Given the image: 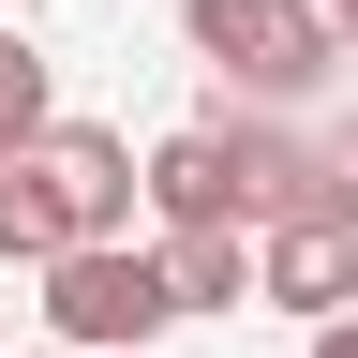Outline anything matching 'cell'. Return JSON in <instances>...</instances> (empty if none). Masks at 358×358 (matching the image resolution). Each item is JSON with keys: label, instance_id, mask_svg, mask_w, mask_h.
<instances>
[{"label": "cell", "instance_id": "obj_9", "mask_svg": "<svg viewBox=\"0 0 358 358\" xmlns=\"http://www.w3.org/2000/svg\"><path fill=\"white\" fill-rule=\"evenodd\" d=\"M313 209H329V224H358V120L329 134V194H313Z\"/></svg>", "mask_w": 358, "mask_h": 358}, {"label": "cell", "instance_id": "obj_12", "mask_svg": "<svg viewBox=\"0 0 358 358\" xmlns=\"http://www.w3.org/2000/svg\"><path fill=\"white\" fill-rule=\"evenodd\" d=\"M60 358H75V343H60Z\"/></svg>", "mask_w": 358, "mask_h": 358}, {"label": "cell", "instance_id": "obj_8", "mask_svg": "<svg viewBox=\"0 0 358 358\" xmlns=\"http://www.w3.org/2000/svg\"><path fill=\"white\" fill-rule=\"evenodd\" d=\"M45 134H60V75H45V45L0 30V164H30Z\"/></svg>", "mask_w": 358, "mask_h": 358}, {"label": "cell", "instance_id": "obj_4", "mask_svg": "<svg viewBox=\"0 0 358 358\" xmlns=\"http://www.w3.org/2000/svg\"><path fill=\"white\" fill-rule=\"evenodd\" d=\"M254 268H268V313H299V329L358 313V224H329V209L268 224V239H254Z\"/></svg>", "mask_w": 358, "mask_h": 358}, {"label": "cell", "instance_id": "obj_10", "mask_svg": "<svg viewBox=\"0 0 358 358\" xmlns=\"http://www.w3.org/2000/svg\"><path fill=\"white\" fill-rule=\"evenodd\" d=\"M299 358H358V313H329V329H313V343H299Z\"/></svg>", "mask_w": 358, "mask_h": 358}, {"label": "cell", "instance_id": "obj_2", "mask_svg": "<svg viewBox=\"0 0 358 358\" xmlns=\"http://www.w3.org/2000/svg\"><path fill=\"white\" fill-rule=\"evenodd\" d=\"M30 284H45V343H75V358H150L179 329L164 239H75L60 268H30Z\"/></svg>", "mask_w": 358, "mask_h": 358}, {"label": "cell", "instance_id": "obj_6", "mask_svg": "<svg viewBox=\"0 0 358 358\" xmlns=\"http://www.w3.org/2000/svg\"><path fill=\"white\" fill-rule=\"evenodd\" d=\"M164 268H179V313H254V299H268L254 224H179V239H164Z\"/></svg>", "mask_w": 358, "mask_h": 358}, {"label": "cell", "instance_id": "obj_3", "mask_svg": "<svg viewBox=\"0 0 358 358\" xmlns=\"http://www.w3.org/2000/svg\"><path fill=\"white\" fill-rule=\"evenodd\" d=\"M45 179L75 194V239H150V164H134V134L60 120V134H45Z\"/></svg>", "mask_w": 358, "mask_h": 358}, {"label": "cell", "instance_id": "obj_5", "mask_svg": "<svg viewBox=\"0 0 358 358\" xmlns=\"http://www.w3.org/2000/svg\"><path fill=\"white\" fill-rule=\"evenodd\" d=\"M179 224H239V150H224V120H179L150 150V239Z\"/></svg>", "mask_w": 358, "mask_h": 358}, {"label": "cell", "instance_id": "obj_1", "mask_svg": "<svg viewBox=\"0 0 358 358\" xmlns=\"http://www.w3.org/2000/svg\"><path fill=\"white\" fill-rule=\"evenodd\" d=\"M179 45L239 90V105H313L329 90V60H343V15L329 0H179Z\"/></svg>", "mask_w": 358, "mask_h": 358}, {"label": "cell", "instance_id": "obj_11", "mask_svg": "<svg viewBox=\"0 0 358 358\" xmlns=\"http://www.w3.org/2000/svg\"><path fill=\"white\" fill-rule=\"evenodd\" d=\"M329 15H343V45H358V0H329Z\"/></svg>", "mask_w": 358, "mask_h": 358}, {"label": "cell", "instance_id": "obj_7", "mask_svg": "<svg viewBox=\"0 0 358 358\" xmlns=\"http://www.w3.org/2000/svg\"><path fill=\"white\" fill-rule=\"evenodd\" d=\"M60 254H75V194L30 150V164H0V268H60Z\"/></svg>", "mask_w": 358, "mask_h": 358}]
</instances>
